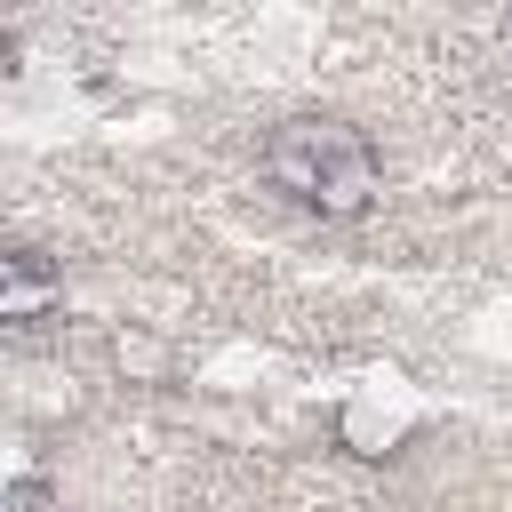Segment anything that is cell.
I'll return each instance as SVG.
<instances>
[{"label":"cell","mask_w":512,"mask_h":512,"mask_svg":"<svg viewBox=\"0 0 512 512\" xmlns=\"http://www.w3.org/2000/svg\"><path fill=\"white\" fill-rule=\"evenodd\" d=\"M48 304H64V272L16 248V256L0 264V320H40Z\"/></svg>","instance_id":"cell-2"},{"label":"cell","mask_w":512,"mask_h":512,"mask_svg":"<svg viewBox=\"0 0 512 512\" xmlns=\"http://www.w3.org/2000/svg\"><path fill=\"white\" fill-rule=\"evenodd\" d=\"M264 176H272L296 208H312V216H328V224L368 216L376 192H384V176H376V144H368L352 120H320V112L272 128V144H264Z\"/></svg>","instance_id":"cell-1"},{"label":"cell","mask_w":512,"mask_h":512,"mask_svg":"<svg viewBox=\"0 0 512 512\" xmlns=\"http://www.w3.org/2000/svg\"><path fill=\"white\" fill-rule=\"evenodd\" d=\"M112 360H120V376H136V384H160V376H168V344H160L152 328H120V336H112Z\"/></svg>","instance_id":"cell-3"}]
</instances>
